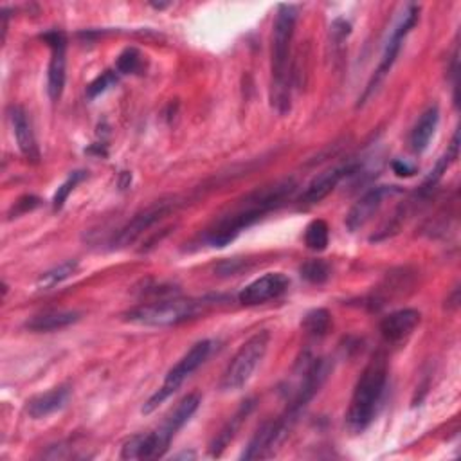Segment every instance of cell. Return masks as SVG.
<instances>
[{
  "mask_svg": "<svg viewBox=\"0 0 461 461\" xmlns=\"http://www.w3.org/2000/svg\"><path fill=\"white\" fill-rule=\"evenodd\" d=\"M387 373L385 355L375 353L362 369L346 411V427L349 432L360 434L375 420L387 385Z\"/></svg>",
  "mask_w": 461,
  "mask_h": 461,
  "instance_id": "obj_2",
  "label": "cell"
},
{
  "mask_svg": "<svg viewBox=\"0 0 461 461\" xmlns=\"http://www.w3.org/2000/svg\"><path fill=\"white\" fill-rule=\"evenodd\" d=\"M295 420H297L295 414L285 411L279 418L263 423L249 441L247 448L241 454V459H259V457L274 456L276 450L288 438Z\"/></svg>",
  "mask_w": 461,
  "mask_h": 461,
  "instance_id": "obj_9",
  "label": "cell"
},
{
  "mask_svg": "<svg viewBox=\"0 0 461 461\" xmlns=\"http://www.w3.org/2000/svg\"><path fill=\"white\" fill-rule=\"evenodd\" d=\"M297 7L281 4L272 31V104L279 113L290 110V49L295 31Z\"/></svg>",
  "mask_w": 461,
  "mask_h": 461,
  "instance_id": "obj_3",
  "label": "cell"
},
{
  "mask_svg": "<svg viewBox=\"0 0 461 461\" xmlns=\"http://www.w3.org/2000/svg\"><path fill=\"white\" fill-rule=\"evenodd\" d=\"M211 304H212L211 299H184V297L158 299V301L131 308L130 312L124 313V319L139 326H153V328L176 326L202 315Z\"/></svg>",
  "mask_w": 461,
  "mask_h": 461,
  "instance_id": "obj_5",
  "label": "cell"
},
{
  "mask_svg": "<svg viewBox=\"0 0 461 461\" xmlns=\"http://www.w3.org/2000/svg\"><path fill=\"white\" fill-rule=\"evenodd\" d=\"M393 171L398 175V176H412L416 173V166L409 164L407 160H393Z\"/></svg>",
  "mask_w": 461,
  "mask_h": 461,
  "instance_id": "obj_29",
  "label": "cell"
},
{
  "mask_svg": "<svg viewBox=\"0 0 461 461\" xmlns=\"http://www.w3.org/2000/svg\"><path fill=\"white\" fill-rule=\"evenodd\" d=\"M171 203L167 202H157L144 209L142 212L135 214L115 236H113V247H126L133 243L142 232H146L153 223H157L162 216H166L171 211Z\"/></svg>",
  "mask_w": 461,
  "mask_h": 461,
  "instance_id": "obj_14",
  "label": "cell"
},
{
  "mask_svg": "<svg viewBox=\"0 0 461 461\" xmlns=\"http://www.w3.org/2000/svg\"><path fill=\"white\" fill-rule=\"evenodd\" d=\"M76 270H77V261L76 259H68V261H65V263H61V265L43 272L38 277V281H36V288L38 290H50L56 285H59L65 279H68L70 276H74Z\"/></svg>",
  "mask_w": 461,
  "mask_h": 461,
  "instance_id": "obj_22",
  "label": "cell"
},
{
  "mask_svg": "<svg viewBox=\"0 0 461 461\" xmlns=\"http://www.w3.org/2000/svg\"><path fill=\"white\" fill-rule=\"evenodd\" d=\"M41 40L50 49V59L47 67V94L50 101H58L63 94L67 79V38L63 31L52 29L43 32Z\"/></svg>",
  "mask_w": 461,
  "mask_h": 461,
  "instance_id": "obj_10",
  "label": "cell"
},
{
  "mask_svg": "<svg viewBox=\"0 0 461 461\" xmlns=\"http://www.w3.org/2000/svg\"><path fill=\"white\" fill-rule=\"evenodd\" d=\"M457 155H459V133L456 131L454 137H452L450 146L447 148V151L443 153V157L436 162V166H434V169L430 171V175L427 176V180H425V184H423V189H421V194L427 193L430 187H434V185L438 184V180L443 176V173L448 169V166L457 158Z\"/></svg>",
  "mask_w": 461,
  "mask_h": 461,
  "instance_id": "obj_21",
  "label": "cell"
},
{
  "mask_svg": "<svg viewBox=\"0 0 461 461\" xmlns=\"http://www.w3.org/2000/svg\"><path fill=\"white\" fill-rule=\"evenodd\" d=\"M418 13H420V7L414 5V4H409V5L403 9L402 16H400L398 22L394 23V27H393V31H391V34H389V38H387V41H385V45H384L380 63H378L375 74L371 76V79H369V83H367V86H366V90H364V94H362L358 104H364V103L378 90V86L382 85V81L385 79V76H387L389 70L393 68V65H394V61H396L398 54H400V49H402V43H403L405 36L411 32V29H412V27L416 25V22H418Z\"/></svg>",
  "mask_w": 461,
  "mask_h": 461,
  "instance_id": "obj_8",
  "label": "cell"
},
{
  "mask_svg": "<svg viewBox=\"0 0 461 461\" xmlns=\"http://www.w3.org/2000/svg\"><path fill=\"white\" fill-rule=\"evenodd\" d=\"M79 321V312L74 310H50L38 315H32L29 321H25V328L29 331L45 333V331H56L63 330L74 322Z\"/></svg>",
  "mask_w": 461,
  "mask_h": 461,
  "instance_id": "obj_19",
  "label": "cell"
},
{
  "mask_svg": "<svg viewBox=\"0 0 461 461\" xmlns=\"http://www.w3.org/2000/svg\"><path fill=\"white\" fill-rule=\"evenodd\" d=\"M402 189L398 185H376L371 187L369 191H366L349 209L348 216H346V225L351 232L362 229L382 207L384 200L387 196L398 194Z\"/></svg>",
  "mask_w": 461,
  "mask_h": 461,
  "instance_id": "obj_11",
  "label": "cell"
},
{
  "mask_svg": "<svg viewBox=\"0 0 461 461\" xmlns=\"http://www.w3.org/2000/svg\"><path fill=\"white\" fill-rule=\"evenodd\" d=\"M299 274L312 285H322L324 281H328L331 268L324 259H308L301 265Z\"/></svg>",
  "mask_w": 461,
  "mask_h": 461,
  "instance_id": "obj_25",
  "label": "cell"
},
{
  "mask_svg": "<svg viewBox=\"0 0 461 461\" xmlns=\"http://www.w3.org/2000/svg\"><path fill=\"white\" fill-rule=\"evenodd\" d=\"M252 409H254V400L249 398V400H245V402L236 409V412L227 420V423L220 429V432L214 436V439H212L211 445H209V452H211L212 457H218V456L227 448V445L232 441V438L236 436V432H238V429L241 427L243 420L250 414Z\"/></svg>",
  "mask_w": 461,
  "mask_h": 461,
  "instance_id": "obj_18",
  "label": "cell"
},
{
  "mask_svg": "<svg viewBox=\"0 0 461 461\" xmlns=\"http://www.w3.org/2000/svg\"><path fill=\"white\" fill-rule=\"evenodd\" d=\"M119 81L117 70H104L101 76H97L88 86H86V97L95 99L97 95L104 94L108 88L115 86Z\"/></svg>",
  "mask_w": 461,
  "mask_h": 461,
  "instance_id": "obj_28",
  "label": "cell"
},
{
  "mask_svg": "<svg viewBox=\"0 0 461 461\" xmlns=\"http://www.w3.org/2000/svg\"><path fill=\"white\" fill-rule=\"evenodd\" d=\"M328 241H330V227L324 220L317 218V220H312L306 229H304V245L310 249V250H315V252H321L328 247Z\"/></svg>",
  "mask_w": 461,
  "mask_h": 461,
  "instance_id": "obj_23",
  "label": "cell"
},
{
  "mask_svg": "<svg viewBox=\"0 0 461 461\" xmlns=\"http://www.w3.org/2000/svg\"><path fill=\"white\" fill-rule=\"evenodd\" d=\"M68 398H70V387L67 384H61L29 398L25 411L32 420H41L61 411L68 403Z\"/></svg>",
  "mask_w": 461,
  "mask_h": 461,
  "instance_id": "obj_17",
  "label": "cell"
},
{
  "mask_svg": "<svg viewBox=\"0 0 461 461\" xmlns=\"http://www.w3.org/2000/svg\"><path fill=\"white\" fill-rule=\"evenodd\" d=\"M9 121L13 126V135L16 139L18 149L22 151V155L31 160V162H38L40 160V149L36 144V137L31 126V121L27 117V112L14 104L9 108Z\"/></svg>",
  "mask_w": 461,
  "mask_h": 461,
  "instance_id": "obj_16",
  "label": "cell"
},
{
  "mask_svg": "<svg viewBox=\"0 0 461 461\" xmlns=\"http://www.w3.org/2000/svg\"><path fill=\"white\" fill-rule=\"evenodd\" d=\"M38 203H40V200H38L36 196H23V198H20V200L16 202V211H14V214L31 211V209H34Z\"/></svg>",
  "mask_w": 461,
  "mask_h": 461,
  "instance_id": "obj_30",
  "label": "cell"
},
{
  "mask_svg": "<svg viewBox=\"0 0 461 461\" xmlns=\"http://www.w3.org/2000/svg\"><path fill=\"white\" fill-rule=\"evenodd\" d=\"M83 178H85V171H72V173L67 176V180L56 189V193H54V196H52V209H54V211H59V209L65 205L68 194L74 191V187H76Z\"/></svg>",
  "mask_w": 461,
  "mask_h": 461,
  "instance_id": "obj_27",
  "label": "cell"
},
{
  "mask_svg": "<svg viewBox=\"0 0 461 461\" xmlns=\"http://www.w3.org/2000/svg\"><path fill=\"white\" fill-rule=\"evenodd\" d=\"M142 67V56L135 47H126L115 61L117 74H135Z\"/></svg>",
  "mask_w": 461,
  "mask_h": 461,
  "instance_id": "obj_26",
  "label": "cell"
},
{
  "mask_svg": "<svg viewBox=\"0 0 461 461\" xmlns=\"http://www.w3.org/2000/svg\"><path fill=\"white\" fill-rule=\"evenodd\" d=\"M295 189L292 180H283L274 185L254 191L245 198L241 205H238L232 212L220 218L209 230L205 240L212 247H225L238 238V234L256 221H259L268 211L276 209L286 196H290Z\"/></svg>",
  "mask_w": 461,
  "mask_h": 461,
  "instance_id": "obj_1",
  "label": "cell"
},
{
  "mask_svg": "<svg viewBox=\"0 0 461 461\" xmlns=\"http://www.w3.org/2000/svg\"><path fill=\"white\" fill-rule=\"evenodd\" d=\"M331 315L326 308H315L308 312L303 319V330L310 337H322L330 330Z\"/></svg>",
  "mask_w": 461,
  "mask_h": 461,
  "instance_id": "obj_24",
  "label": "cell"
},
{
  "mask_svg": "<svg viewBox=\"0 0 461 461\" xmlns=\"http://www.w3.org/2000/svg\"><path fill=\"white\" fill-rule=\"evenodd\" d=\"M357 167H358L357 164H344V166H335V167H328V169L321 171L304 187V191L299 196V202L303 205H315V203H319L321 200H324L339 185V182L344 176L355 175Z\"/></svg>",
  "mask_w": 461,
  "mask_h": 461,
  "instance_id": "obj_13",
  "label": "cell"
},
{
  "mask_svg": "<svg viewBox=\"0 0 461 461\" xmlns=\"http://www.w3.org/2000/svg\"><path fill=\"white\" fill-rule=\"evenodd\" d=\"M211 351H212V340L209 339H203L193 344L167 371L162 385L146 400V403L142 405V412L144 414L153 412L160 403H164L169 396H173L180 389V385L185 382V378H189L207 360Z\"/></svg>",
  "mask_w": 461,
  "mask_h": 461,
  "instance_id": "obj_7",
  "label": "cell"
},
{
  "mask_svg": "<svg viewBox=\"0 0 461 461\" xmlns=\"http://www.w3.org/2000/svg\"><path fill=\"white\" fill-rule=\"evenodd\" d=\"M268 330L256 331L252 337H249L227 364L220 380V389L225 393L241 389L252 378L256 367L261 364L268 349Z\"/></svg>",
  "mask_w": 461,
  "mask_h": 461,
  "instance_id": "obj_6",
  "label": "cell"
},
{
  "mask_svg": "<svg viewBox=\"0 0 461 461\" xmlns=\"http://www.w3.org/2000/svg\"><path fill=\"white\" fill-rule=\"evenodd\" d=\"M420 321H421V313L414 308L396 310L380 321V335L389 344L402 342L414 331Z\"/></svg>",
  "mask_w": 461,
  "mask_h": 461,
  "instance_id": "obj_15",
  "label": "cell"
},
{
  "mask_svg": "<svg viewBox=\"0 0 461 461\" xmlns=\"http://www.w3.org/2000/svg\"><path fill=\"white\" fill-rule=\"evenodd\" d=\"M438 122H439L438 106H430L420 115V119L416 121V124L409 135V146L414 153H421L427 149V146L438 128Z\"/></svg>",
  "mask_w": 461,
  "mask_h": 461,
  "instance_id": "obj_20",
  "label": "cell"
},
{
  "mask_svg": "<svg viewBox=\"0 0 461 461\" xmlns=\"http://www.w3.org/2000/svg\"><path fill=\"white\" fill-rule=\"evenodd\" d=\"M290 285V279L281 272H268L252 283H249L245 288H241L238 299L245 306H256L263 304L270 299H276L286 292Z\"/></svg>",
  "mask_w": 461,
  "mask_h": 461,
  "instance_id": "obj_12",
  "label": "cell"
},
{
  "mask_svg": "<svg viewBox=\"0 0 461 461\" xmlns=\"http://www.w3.org/2000/svg\"><path fill=\"white\" fill-rule=\"evenodd\" d=\"M200 405V396L191 393L184 396L176 407L162 420V423L148 432V434H137L131 436L121 450L122 459H157L162 457L167 450L171 439L176 436V432L191 420V416L196 412Z\"/></svg>",
  "mask_w": 461,
  "mask_h": 461,
  "instance_id": "obj_4",
  "label": "cell"
}]
</instances>
